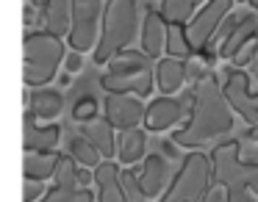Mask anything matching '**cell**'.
<instances>
[{"mask_svg": "<svg viewBox=\"0 0 258 202\" xmlns=\"http://www.w3.org/2000/svg\"><path fill=\"white\" fill-rule=\"evenodd\" d=\"M100 0H73V31H70V45L75 53L95 50L100 42V20H103Z\"/></svg>", "mask_w": 258, "mask_h": 202, "instance_id": "obj_5", "label": "cell"}, {"mask_svg": "<svg viewBox=\"0 0 258 202\" xmlns=\"http://www.w3.org/2000/svg\"><path fill=\"white\" fill-rule=\"evenodd\" d=\"M106 119L117 130H131L136 125L145 122V103L136 94H117V91H106Z\"/></svg>", "mask_w": 258, "mask_h": 202, "instance_id": "obj_9", "label": "cell"}, {"mask_svg": "<svg viewBox=\"0 0 258 202\" xmlns=\"http://www.w3.org/2000/svg\"><path fill=\"white\" fill-rule=\"evenodd\" d=\"M247 185H250L252 194H258V163H247Z\"/></svg>", "mask_w": 258, "mask_h": 202, "instance_id": "obj_33", "label": "cell"}, {"mask_svg": "<svg viewBox=\"0 0 258 202\" xmlns=\"http://www.w3.org/2000/svg\"><path fill=\"white\" fill-rule=\"evenodd\" d=\"M70 155H73L75 161L81 163V166H89V169H97V166L103 163V161H100V158H103V152L97 150V147L92 144V141L86 139L84 133H81V136H75V139L70 141Z\"/></svg>", "mask_w": 258, "mask_h": 202, "instance_id": "obj_26", "label": "cell"}, {"mask_svg": "<svg viewBox=\"0 0 258 202\" xmlns=\"http://www.w3.org/2000/svg\"><path fill=\"white\" fill-rule=\"evenodd\" d=\"M58 161H61V152H56V150H50V152H25V177L28 180L56 177Z\"/></svg>", "mask_w": 258, "mask_h": 202, "instance_id": "obj_22", "label": "cell"}, {"mask_svg": "<svg viewBox=\"0 0 258 202\" xmlns=\"http://www.w3.org/2000/svg\"><path fill=\"white\" fill-rule=\"evenodd\" d=\"M117 155L125 166H134V163L145 161L147 158V133L142 128H131L122 130L119 136V144H117Z\"/></svg>", "mask_w": 258, "mask_h": 202, "instance_id": "obj_19", "label": "cell"}, {"mask_svg": "<svg viewBox=\"0 0 258 202\" xmlns=\"http://www.w3.org/2000/svg\"><path fill=\"white\" fill-rule=\"evenodd\" d=\"M100 86L106 91H117V94H136V97H150L153 91V69L139 75H103Z\"/></svg>", "mask_w": 258, "mask_h": 202, "instance_id": "obj_15", "label": "cell"}, {"mask_svg": "<svg viewBox=\"0 0 258 202\" xmlns=\"http://www.w3.org/2000/svg\"><path fill=\"white\" fill-rule=\"evenodd\" d=\"M214 163V183L225 188L247 185V163L241 161V141H219L211 150Z\"/></svg>", "mask_w": 258, "mask_h": 202, "instance_id": "obj_8", "label": "cell"}, {"mask_svg": "<svg viewBox=\"0 0 258 202\" xmlns=\"http://www.w3.org/2000/svg\"><path fill=\"white\" fill-rule=\"evenodd\" d=\"M31 3H34V6L39 9V12H45V9H47V3H50V0H31Z\"/></svg>", "mask_w": 258, "mask_h": 202, "instance_id": "obj_40", "label": "cell"}, {"mask_svg": "<svg viewBox=\"0 0 258 202\" xmlns=\"http://www.w3.org/2000/svg\"><path fill=\"white\" fill-rule=\"evenodd\" d=\"M78 166L81 163L75 161L73 155H61L56 169V185L45 194L42 202H75L78 196Z\"/></svg>", "mask_w": 258, "mask_h": 202, "instance_id": "obj_11", "label": "cell"}, {"mask_svg": "<svg viewBox=\"0 0 258 202\" xmlns=\"http://www.w3.org/2000/svg\"><path fill=\"white\" fill-rule=\"evenodd\" d=\"M222 91L228 97L230 108L244 119L250 128L258 125V94L252 91V78L247 69H228Z\"/></svg>", "mask_w": 258, "mask_h": 202, "instance_id": "obj_7", "label": "cell"}, {"mask_svg": "<svg viewBox=\"0 0 258 202\" xmlns=\"http://www.w3.org/2000/svg\"><path fill=\"white\" fill-rule=\"evenodd\" d=\"M31 111H34L39 119H56L58 114L64 111V97H61V91L47 89V86L34 89V91H31Z\"/></svg>", "mask_w": 258, "mask_h": 202, "instance_id": "obj_23", "label": "cell"}, {"mask_svg": "<svg viewBox=\"0 0 258 202\" xmlns=\"http://www.w3.org/2000/svg\"><path fill=\"white\" fill-rule=\"evenodd\" d=\"M142 185H145V191L150 196H161L164 191L169 188L167 180H169V163L164 155H158V152H153V155L145 158V163H142Z\"/></svg>", "mask_w": 258, "mask_h": 202, "instance_id": "obj_17", "label": "cell"}, {"mask_svg": "<svg viewBox=\"0 0 258 202\" xmlns=\"http://www.w3.org/2000/svg\"><path fill=\"white\" fill-rule=\"evenodd\" d=\"M81 133L103 152V158L111 161L117 155V141H114V125L108 119H92V122H84L81 125Z\"/></svg>", "mask_w": 258, "mask_h": 202, "instance_id": "obj_20", "label": "cell"}, {"mask_svg": "<svg viewBox=\"0 0 258 202\" xmlns=\"http://www.w3.org/2000/svg\"><path fill=\"white\" fill-rule=\"evenodd\" d=\"M228 202H255L250 185H236V188H228Z\"/></svg>", "mask_w": 258, "mask_h": 202, "instance_id": "obj_31", "label": "cell"}, {"mask_svg": "<svg viewBox=\"0 0 258 202\" xmlns=\"http://www.w3.org/2000/svg\"><path fill=\"white\" fill-rule=\"evenodd\" d=\"M203 202H228V188H225V185H217V188L208 191Z\"/></svg>", "mask_w": 258, "mask_h": 202, "instance_id": "obj_34", "label": "cell"}, {"mask_svg": "<svg viewBox=\"0 0 258 202\" xmlns=\"http://www.w3.org/2000/svg\"><path fill=\"white\" fill-rule=\"evenodd\" d=\"M70 75H73V72H67V69H64V72H61V80H58V83H61V86H70Z\"/></svg>", "mask_w": 258, "mask_h": 202, "instance_id": "obj_41", "label": "cell"}, {"mask_svg": "<svg viewBox=\"0 0 258 202\" xmlns=\"http://www.w3.org/2000/svg\"><path fill=\"white\" fill-rule=\"evenodd\" d=\"M78 183H81V188H89L95 183V172H89V166L78 169Z\"/></svg>", "mask_w": 258, "mask_h": 202, "instance_id": "obj_36", "label": "cell"}, {"mask_svg": "<svg viewBox=\"0 0 258 202\" xmlns=\"http://www.w3.org/2000/svg\"><path fill=\"white\" fill-rule=\"evenodd\" d=\"M95 183L100 188V194H97L100 202H128V194H125V185H122V172L117 169V163L103 161L95 169Z\"/></svg>", "mask_w": 258, "mask_h": 202, "instance_id": "obj_16", "label": "cell"}, {"mask_svg": "<svg viewBox=\"0 0 258 202\" xmlns=\"http://www.w3.org/2000/svg\"><path fill=\"white\" fill-rule=\"evenodd\" d=\"M191 108L186 125L172 133V141L178 147H189V150H200V147L219 141L233 130V108H230L228 97H225L222 86L217 83L214 75H206L197 80L189 91Z\"/></svg>", "mask_w": 258, "mask_h": 202, "instance_id": "obj_1", "label": "cell"}, {"mask_svg": "<svg viewBox=\"0 0 258 202\" xmlns=\"http://www.w3.org/2000/svg\"><path fill=\"white\" fill-rule=\"evenodd\" d=\"M167 28L169 23L161 17V12L147 9L145 25H142V53H147L150 58H158L167 50Z\"/></svg>", "mask_w": 258, "mask_h": 202, "instance_id": "obj_14", "label": "cell"}, {"mask_svg": "<svg viewBox=\"0 0 258 202\" xmlns=\"http://www.w3.org/2000/svg\"><path fill=\"white\" fill-rule=\"evenodd\" d=\"M45 191V180H28L25 183V202H34Z\"/></svg>", "mask_w": 258, "mask_h": 202, "instance_id": "obj_32", "label": "cell"}, {"mask_svg": "<svg viewBox=\"0 0 258 202\" xmlns=\"http://www.w3.org/2000/svg\"><path fill=\"white\" fill-rule=\"evenodd\" d=\"M75 202H95V194H92L89 188H78V196H75Z\"/></svg>", "mask_w": 258, "mask_h": 202, "instance_id": "obj_38", "label": "cell"}, {"mask_svg": "<svg viewBox=\"0 0 258 202\" xmlns=\"http://www.w3.org/2000/svg\"><path fill=\"white\" fill-rule=\"evenodd\" d=\"M139 28V3L136 0H106L100 25V42L95 53V64H108L117 53L128 50Z\"/></svg>", "mask_w": 258, "mask_h": 202, "instance_id": "obj_2", "label": "cell"}, {"mask_svg": "<svg viewBox=\"0 0 258 202\" xmlns=\"http://www.w3.org/2000/svg\"><path fill=\"white\" fill-rule=\"evenodd\" d=\"M233 64H236V67H247V72H250V75H258V42L252 45V50L236 56Z\"/></svg>", "mask_w": 258, "mask_h": 202, "instance_id": "obj_30", "label": "cell"}, {"mask_svg": "<svg viewBox=\"0 0 258 202\" xmlns=\"http://www.w3.org/2000/svg\"><path fill=\"white\" fill-rule=\"evenodd\" d=\"M150 69V56L139 50H122L108 61V75H139Z\"/></svg>", "mask_w": 258, "mask_h": 202, "instance_id": "obj_24", "label": "cell"}, {"mask_svg": "<svg viewBox=\"0 0 258 202\" xmlns=\"http://www.w3.org/2000/svg\"><path fill=\"white\" fill-rule=\"evenodd\" d=\"M230 9H233V0H206V6L191 17V23L186 25V36H189L195 53H203L206 47H211L219 25L228 20Z\"/></svg>", "mask_w": 258, "mask_h": 202, "instance_id": "obj_6", "label": "cell"}, {"mask_svg": "<svg viewBox=\"0 0 258 202\" xmlns=\"http://www.w3.org/2000/svg\"><path fill=\"white\" fill-rule=\"evenodd\" d=\"M73 119L75 122H92V119H97V100L95 97H81L73 106Z\"/></svg>", "mask_w": 258, "mask_h": 202, "instance_id": "obj_29", "label": "cell"}, {"mask_svg": "<svg viewBox=\"0 0 258 202\" xmlns=\"http://www.w3.org/2000/svg\"><path fill=\"white\" fill-rule=\"evenodd\" d=\"M34 23H36V6L28 3V6H25V25H34Z\"/></svg>", "mask_w": 258, "mask_h": 202, "instance_id": "obj_37", "label": "cell"}, {"mask_svg": "<svg viewBox=\"0 0 258 202\" xmlns=\"http://www.w3.org/2000/svg\"><path fill=\"white\" fill-rule=\"evenodd\" d=\"M258 42V14H244V17L236 23V28L219 45V58H236L244 53L247 45Z\"/></svg>", "mask_w": 258, "mask_h": 202, "instance_id": "obj_12", "label": "cell"}, {"mask_svg": "<svg viewBox=\"0 0 258 202\" xmlns=\"http://www.w3.org/2000/svg\"><path fill=\"white\" fill-rule=\"evenodd\" d=\"M36 119L39 117L28 108V114H25V152H50V150H56L58 139H61L58 125H45V128H39Z\"/></svg>", "mask_w": 258, "mask_h": 202, "instance_id": "obj_13", "label": "cell"}, {"mask_svg": "<svg viewBox=\"0 0 258 202\" xmlns=\"http://www.w3.org/2000/svg\"><path fill=\"white\" fill-rule=\"evenodd\" d=\"M239 3H250V6L255 9V14H258V0H239Z\"/></svg>", "mask_w": 258, "mask_h": 202, "instance_id": "obj_42", "label": "cell"}, {"mask_svg": "<svg viewBox=\"0 0 258 202\" xmlns=\"http://www.w3.org/2000/svg\"><path fill=\"white\" fill-rule=\"evenodd\" d=\"M167 53L172 58H183V61L195 53V47H191L183 25H169L167 28Z\"/></svg>", "mask_w": 258, "mask_h": 202, "instance_id": "obj_27", "label": "cell"}, {"mask_svg": "<svg viewBox=\"0 0 258 202\" xmlns=\"http://www.w3.org/2000/svg\"><path fill=\"white\" fill-rule=\"evenodd\" d=\"M64 64H67V72H78V69L84 67V58H81V53H70V56L64 58Z\"/></svg>", "mask_w": 258, "mask_h": 202, "instance_id": "obj_35", "label": "cell"}, {"mask_svg": "<svg viewBox=\"0 0 258 202\" xmlns=\"http://www.w3.org/2000/svg\"><path fill=\"white\" fill-rule=\"evenodd\" d=\"M161 147H164V152H167L169 158H178V150H175V141H172V139H169V141H164Z\"/></svg>", "mask_w": 258, "mask_h": 202, "instance_id": "obj_39", "label": "cell"}, {"mask_svg": "<svg viewBox=\"0 0 258 202\" xmlns=\"http://www.w3.org/2000/svg\"><path fill=\"white\" fill-rule=\"evenodd\" d=\"M189 80V67H186L183 58H161L156 67V83L164 94H175L180 86Z\"/></svg>", "mask_w": 258, "mask_h": 202, "instance_id": "obj_18", "label": "cell"}, {"mask_svg": "<svg viewBox=\"0 0 258 202\" xmlns=\"http://www.w3.org/2000/svg\"><path fill=\"white\" fill-rule=\"evenodd\" d=\"M42 23H45V31L56 36H70L73 31V0H50L47 9L42 12Z\"/></svg>", "mask_w": 258, "mask_h": 202, "instance_id": "obj_21", "label": "cell"}, {"mask_svg": "<svg viewBox=\"0 0 258 202\" xmlns=\"http://www.w3.org/2000/svg\"><path fill=\"white\" fill-rule=\"evenodd\" d=\"M122 185H125V194H128V202H147L150 199V194L142 185V177L134 169H125L122 172Z\"/></svg>", "mask_w": 258, "mask_h": 202, "instance_id": "obj_28", "label": "cell"}, {"mask_svg": "<svg viewBox=\"0 0 258 202\" xmlns=\"http://www.w3.org/2000/svg\"><path fill=\"white\" fill-rule=\"evenodd\" d=\"M214 183V163L200 150L183 155L178 174L172 177L169 188L161 194V202H203Z\"/></svg>", "mask_w": 258, "mask_h": 202, "instance_id": "obj_4", "label": "cell"}, {"mask_svg": "<svg viewBox=\"0 0 258 202\" xmlns=\"http://www.w3.org/2000/svg\"><path fill=\"white\" fill-rule=\"evenodd\" d=\"M195 6L197 0H164L158 12L169 25H189L195 17Z\"/></svg>", "mask_w": 258, "mask_h": 202, "instance_id": "obj_25", "label": "cell"}, {"mask_svg": "<svg viewBox=\"0 0 258 202\" xmlns=\"http://www.w3.org/2000/svg\"><path fill=\"white\" fill-rule=\"evenodd\" d=\"M255 130H258V125H255Z\"/></svg>", "mask_w": 258, "mask_h": 202, "instance_id": "obj_43", "label": "cell"}, {"mask_svg": "<svg viewBox=\"0 0 258 202\" xmlns=\"http://www.w3.org/2000/svg\"><path fill=\"white\" fill-rule=\"evenodd\" d=\"M64 61V42L50 31H31L25 36V83L42 89L56 78Z\"/></svg>", "mask_w": 258, "mask_h": 202, "instance_id": "obj_3", "label": "cell"}, {"mask_svg": "<svg viewBox=\"0 0 258 202\" xmlns=\"http://www.w3.org/2000/svg\"><path fill=\"white\" fill-rule=\"evenodd\" d=\"M191 108V97L186 94L183 100H172V97H158L147 106V114H145V125L147 130L153 133H161V130H169L172 125H178L180 119L189 114Z\"/></svg>", "mask_w": 258, "mask_h": 202, "instance_id": "obj_10", "label": "cell"}]
</instances>
